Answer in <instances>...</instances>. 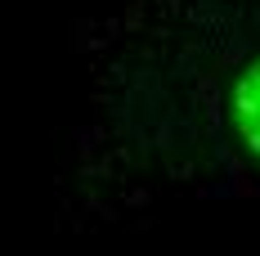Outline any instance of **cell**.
Returning a JSON list of instances; mask_svg holds the SVG:
<instances>
[{
	"instance_id": "1",
	"label": "cell",
	"mask_w": 260,
	"mask_h": 256,
	"mask_svg": "<svg viewBox=\"0 0 260 256\" xmlns=\"http://www.w3.org/2000/svg\"><path fill=\"white\" fill-rule=\"evenodd\" d=\"M256 9V23L229 36L224 54V130L242 157L260 166V0H247Z\"/></svg>"
}]
</instances>
